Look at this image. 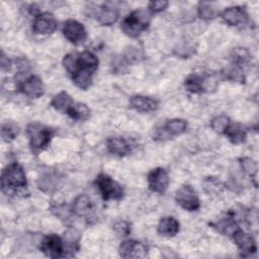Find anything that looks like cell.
Returning <instances> with one entry per match:
<instances>
[{"label": "cell", "mask_w": 259, "mask_h": 259, "mask_svg": "<svg viewBox=\"0 0 259 259\" xmlns=\"http://www.w3.org/2000/svg\"><path fill=\"white\" fill-rule=\"evenodd\" d=\"M63 66L73 83L82 90H87L93 81V75L98 69L99 59L90 51L72 52L63 58Z\"/></svg>", "instance_id": "obj_1"}, {"label": "cell", "mask_w": 259, "mask_h": 259, "mask_svg": "<svg viewBox=\"0 0 259 259\" xmlns=\"http://www.w3.org/2000/svg\"><path fill=\"white\" fill-rule=\"evenodd\" d=\"M27 188L23 167L17 162L8 164L1 173V190L5 194H20Z\"/></svg>", "instance_id": "obj_2"}, {"label": "cell", "mask_w": 259, "mask_h": 259, "mask_svg": "<svg viewBox=\"0 0 259 259\" xmlns=\"http://www.w3.org/2000/svg\"><path fill=\"white\" fill-rule=\"evenodd\" d=\"M153 13L148 8H139L128 13L120 23L121 31L130 37H138L150 26Z\"/></svg>", "instance_id": "obj_3"}, {"label": "cell", "mask_w": 259, "mask_h": 259, "mask_svg": "<svg viewBox=\"0 0 259 259\" xmlns=\"http://www.w3.org/2000/svg\"><path fill=\"white\" fill-rule=\"evenodd\" d=\"M26 135L31 151L34 154H37L50 145L55 135V131L42 123L31 122L26 126Z\"/></svg>", "instance_id": "obj_4"}, {"label": "cell", "mask_w": 259, "mask_h": 259, "mask_svg": "<svg viewBox=\"0 0 259 259\" xmlns=\"http://www.w3.org/2000/svg\"><path fill=\"white\" fill-rule=\"evenodd\" d=\"M103 200H119L123 196L122 186L113 180L109 175L100 173L97 175L94 181Z\"/></svg>", "instance_id": "obj_5"}, {"label": "cell", "mask_w": 259, "mask_h": 259, "mask_svg": "<svg viewBox=\"0 0 259 259\" xmlns=\"http://www.w3.org/2000/svg\"><path fill=\"white\" fill-rule=\"evenodd\" d=\"M118 2L107 1L102 3L100 6H94L89 9L88 16L94 17L101 25H111L118 19L119 8Z\"/></svg>", "instance_id": "obj_6"}, {"label": "cell", "mask_w": 259, "mask_h": 259, "mask_svg": "<svg viewBox=\"0 0 259 259\" xmlns=\"http://www.w3.org/2000/svg\"><path fill=\"white\" fill-rule=\"evenodd\" d=\"M175 200L178 205L187 211H195L200 207V201L197 193L189 184H184L177 189L175 193Z\"/></svg>", "instance_id": "obj_7"}, {"label": "cell", "mask_w": 259, "mask_h": 259, "mask_svg": "<svg viewBox=\"0 0 259 259\" xmlns=\"http://www.w3.org/2000/svg\"><path fill=\"white\" fill-rule=\"evenodd\" d=\"M39 250L49 258L65 257L63 238H61L57 234H50L45 236L40 242Z\"/></svg>", "instance_id": "obj_8"}, {"label": "cell", "mask_w": 259, "mask_h": 259, "mask_svg": "<svg viewBox=\"0 0 259 259\" xmlns=\"http://www.w3.org/2000/svg\"><path fill=\"white\" fill-rule=\"evenodd\" d=\"M210 82H215L209 76H201L198 74H190L184 80L185 89L194 94H200L204 92H209L210 89H215L217 85L210 84Z\"/></svg>", "instance_id": "obj_9"}, {"label": "cell", "mask_w": 259, "mask_h": 259, "mask_svg": "<svg viewBox=\"0 0 259 259\" xmlns=\"http://www.w3.org/2000/svg\"><path fill=\"white\" fill-rule=\"evenodd\" d=\"M62 31L65 38L75 46H80L87 39V31L84 25L75 19L66 20Z\"/></svg>", "instance_id": "obj_10"}, {"label": "cell", "mask_w": 259, "mask_h": 259, "mask_svg": "<svg viewBox=\"0 0 259 259\" xmlns=\"http://www.w3.org/2000/svg\"><path fill=\"white\" fill-rule=\"evenodd\" d=\"M242 257H250L257 251V245L254 237L242 229H238L232 236Z\"/></svg>", "instance_id": "obj_11"}, {"label": "cell", "mask_w": 259, "mask_h": 259, "mask_svg": "<svg viewBox=\"0 0 259 259\" xmlns=\"http://www.w3.org/2000/svg\"><path fill=\"white\" fill-rule=\"evenodd\" d=\"M221 17L227 24L235 27H244L250 21L249 15L244 6L228 7L221 13Z\"/></svg>", "instance_id": "obj_12"}, {"label": "cell", "mask_w": 259, "mask_h": 259, "mask_svg": "<svg viewBox=\"0 0 259 259\" xmlns=\"http://www.w3.org/2000/svg\"><path fill=\"white\" fill-rule=\"evenodd\" d=\"M187 121L182 118H173L165 122L162 128L157 130L153 139L154 140H165L170 137H177L186 132Z\"/></svg>", "instance_id": "obj_13"}, {"label": "cell", "mask_w": 259, "mask_h": 259, "mask_svg": "<svg viewBox=\"0 0 259 259\" xmlns=\"http://www.w3.org/2000/svg\"><path fill=\"white\" fill-rule=\"evenodd\" d=\"M19 92L30 98H38L45 93V84L37 75H31L17 83Z\"/></svg>", "instance_id": "obj_14"}, {"label": "cell", "mask_w": 259, "mask_h": 259, "mask_svg": "<svg viewBox=\"0 0 259 259\" xmlns=\"http://www.w3.org/2000/svg\"><path fill=\"white\" fill-rule=\"evenodd\" d=\"M148 185L151 191L164 194L169 185V174L166 169L157 167L148 174Z\"/></svg>", "instance_id": "obj_15"}, {"label": "cell", "mask_w": 259, "mask_h": 259, "mask_svg": "<svg viewBox=\"0 0 259 259\" xmlns=\"http://www.w3.org/2000/svg\"><path fill=\"white\" fill-rule=\"evenodd\" d=\"M58 27V21L53 13L41 12L34 16L32 22V30L37 34H50L53 33Z\"/></svg>", "instance_id": "obj_16"}, {"label": "cell", "mask_w": 259, "mask_h": 259, "mask_svg": "<svg viewBox=\"0 0 259 259\" xmlns=\"http://www.w3.org/2000/svg\"><path fill=\"white\" fill-rule=\"evenodd\" d=\"M118 253L122 258H145L148 254V247L142 242L127 239L120 243Z\"/></svg>", "instance_id": "obj_17"}, {"label": "cell", "mask_w": 259, "mask_h": 259, "mask_svg": "<svg viewBox=\"0 0 259 259\" xmlns=\"http://www.w3.org/2000/svg\"><path fill=\"white\" fill-rule=\"evenodd\" d=\"M130 106L139 112H152L159 106V101L145 95H134L130 98Z\"/></svg>", "instance_id": "obj_18"}, {"label": "cell", "mask_w": 259, "mask_h": 259, "mask_svg": "<svg viewBox=\"0 0 259 259\" xmlns=\"http://www.w3.org/2000/svg\"><path fill=\"white\" fill-rule=\"evenodd\" d=\"M209 226L217 230L219 233L230 237H232L233 234L239 229V225L235 220V214L233 211H229L227 217L210 223Z\"/></svg>", "instance_id": "obj_19"}, {"label": "cell", "mask_w": 259, "mask_h": 259, "mask_svg": "<svg viewBox=\"0 0 259 259\" xmlns=\"http://www.w3.org/2000/svg\"><path fill=\"white\" fill-rule=\"evenodd\" d=\"M107 151L117 157H124L132 152L131 144L122 137H109L106 140Z\"/></svg>", "instance_id": "obj_20"}, {"label": "cell", "mask_w": 259, "mask_h": 259, "mask_svg": "<svg viewBox=\"0 0 259 259\" xmlns=\"http://www.w3.org/2000/svg\"><path fill=\"white\" fill-rule=\"evenodd\" d=\"M93 209L94 204L92 200L89 198V196H87L86 194L78 195L72 204L73 213L82 218L91 217Z\"/></svg>", "instance_id": "obj_21"}, {"label": "cell", "mask_w": 259, "mask_h": 259, "mask_svg": "<svg viewBox=\"0 0 259 259\" xmlns=\"http://www.w3.org/2000/svg\"><path fill=\"white\" fill-rule=\"evenodd\" d=\"M80 234L75 229H69L64 233L63 243L65 248V257H73L80 249Z\"/></svg>", "instance_id": "obj_22"}, {"label": "cell", "mask_w": 259, "mask_h": 259, "mask_svg": "<svg viewBox=\"0 0 259 259\" xmlns=\"http://www.w3.org/2000/svg\"><path fill=\"white\" fill-rule=\"evenodd\" d=\"M179 222L174 217H163L158 224L157 231L161 236L174 237L179 232Z\"/></svg>", "instance_id": "obj_23"}, {"label": "cell", "mask_w": 259, "mask_h": 259, "mask_svg": "<svg viewBox=\"0 0 259 259\" xmlns=\"http://www.w3.org/2000/svg\"><path fill=\"white\" fill-rule=\"evenodd\" d=\"M224 135L227 136V138L230 140L231 143L238 145V144H242L246 141L247 130L241 123H238V122L232 123L231 122Z\"/></svg>", "instance_id": "obj_24"}, {"label": "cell", "mask_w": 259, "mask_h": 259, "mask_svg": "<svg viewBox=\"0 0 259 259\" xmlns=\"http://www.w3.org/2000/svg\"><path fill=\"white\" fill-rule=\"evenodd\" d=\"M75 101L72 99V97L66 91H61L53 97V99L51 101V105L56 110L63 112V113H67V111L69 110V108L72 106V104Z\"/></svg>", "instance_id": "obj_25"}, {"label": "cell", "mask_w": 259, "mask_h": 259, "mask_svg": "<svg viewBox=\"0 0 259 259\" xmlns=\"http://www.w3.org/2000/svg\"><path fill=\"white\" fill-rule=\"evenodd\" d=\"M66 114L75 121H85L90 117V109L83 102H74Z\"/></svg>", "instance_id": "obj_26"}, {"label": "cell", "mask_w": 259, "mask_h": 259, "mask_svg": "<svg viewBox=\"0 0 259 259\" xmlns=\"http://www.w3.org/2000/svg\"><path fill=\"white\" fill-rule=\"evenodd\" d=\"M197 14L201 19L209 20L219 16L220 9L213 2L200 1L197 5Z\"/></svg>", "instance_id": "obj_27"}, {"label": "cell", "mask_w": 259, "mask_h": 259, "mask_svg": "<svg viewBox=\"0 0 259 259\" xmlns=\"http://www.w3.org/2000/svg\"><path fill=\"white\" fill-rule=\"evenodd\" d=\"M232 65L243 70L246 66H249L251 63V55L250 53L244 48H237L234 49L231 54Z\"/></svg>", "instance_id": "obj_28"}, {"label": "cell", "mask_w": 259, "mask_h": 259, "mask_svg": "<svg viewBox=\"0 0 259 259\" xmlns=\"http://www.w3.org/2000/svg\"><path fill=\"white\" fill-rule=\"evenodd\" d=\"M202 186L203 190L208 195H218L224 190V184L222 183V181L212 176L204 178V180L202 181Z\"/></svg>", "instance_id": "obj_29"}, {"label": "cell", "mask_w": 259, "mask_h": 259, "mask_svg": "<svg viewBox=\"0 0 259 259\" xmlns=\"http://www.w3.org/2000/svg\"><path fill=\"white\" fill-rule=\"evenodd\" d=\"M20 128L14 121H6L2 125L1 135L2 139L5 142H11L13 141L19 134Z\"/></svg>", "instance_id": "obj_30"}, {"label": "cell", "mask_w": 259, "mask_h": 259, "mask_svg": "<svg viewBox=\"0 0 259 259\" xmlns=\"http://www.w3.org/2000/svg\"><path fill=\"white\" fill-rule=\"evenodd\" d=\"M239 165H240V169L245 175L251 177V179H255L256 173H257V165L253 159L248 157L240 158Z\"/></svg>", "instance_id": "obj_31"}, {"label": "cell", "mask_w": 259, "mask_h": 259, "mask_svg": "<svg viewBox=\"0 0 259 259\" xmlns=\"http://www.w3.org/2000/svg\"><path fill=\"white\" fill-rule=\"evenodd\" d=\"M222 75L225 79L230 80V81H240L241 83H243L245 81V77L243 74V70L231 65L229 68H227L226 70H224L222 72Z\"/></svg>", "instance_id": "obj_32"}, {"label": "cell", "mask_w": 259, "mask_h": 259, "mask_svg": "<svg viewBox=\"0 0 259 259\" xmlns=\"http://www.w3.org/2000/svg\"><path fill=\"white\" fill-rule=\"evenodd\" d=\"M230 123H231L230 118L228 116L222 114V115H218L211 119L210 126L214 132H217L219 134H225V132L227 131Z\"/></svg>", "instance_id": "obj_33"}, {"label": "cell", "mask_w": 259, "mask_h": 259, "mask_svg": "<svg viewBox=\"0 0 259 259\" xmlns=\"http://www.w3.org/2000/svg\"><path fill=\"white\" fill-rule=\"evenodd\" d=\"M52 212L57 215L58 218H60V220L62 221H69L71 219V215L74 214L72 207L69 208L66 204H59V205H55L51 208Z\"/></svg>", "instance_id": "obj_34"}, {"label": "cell", "mask_w": 259, "mask_h": 259, "mask_svg": "<svg viewBox=\"0 0 259 259\" xmlns=\"http://www.w3.org/2000/svg\"><path fill=\"white\" fill-rule=\"evenodd\" d=\"M113 230L118 237H126L131 233V224L125 221H119L114 224Z\"/></svg>", "instance_id": "obj_35"}, {"label": "cell", "mask_w": 259, "mask_h": 259, "mask_svg": "<svg viewBox=\"0 0 259 259\" xmlns=\"http://www.w3.org/2000/svg\"><path fill=\"white\" fill-rule=\"evenodd\" d=\"M168 1L165 0H158V1H151L149 2L148 5V9L152 12V13H158L161 12L163 10H165L168 6Z\"/></svg>", "instance_id": "obj_36"}, {"label": "cell", "mask_w": 259, "mask_h": 259, "mask_svg": "<svg viewBox=\"0 0 259 259\" xmlns=\"http://www.w3.org/2000/svg\"><path fill=\"white\" fill-rule=\"evenodd\" d=\"M11 67V61L8 59V57L5 56L4 52L1 53V68L3 71L9 70Z\"/></svg>", "instance_id": "obj_37"}]
</instances>
